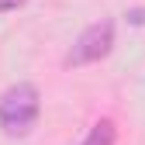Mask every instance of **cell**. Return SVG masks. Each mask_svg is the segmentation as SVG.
<instances>
[{"instance_id": "1", "label": "cell", "mask_w": 145, "mask_h": 145, "mask_svg": "<svg viewBox=\"0 0 145 145\" xmlns=\"http://www.w3.org/2000/svg\"><path fill=\"white\" fill-rule=\"evenodd\" d=\"M42 114V93L35 83H14L4 90L0 97V128L10 138H21L28 135L35 124H38Z\"/></svg>"}, {"instance_id": "2", "label": "cell", "mask_w": 145, "mask_h": 145, "mask_svg": "<svg viewBox=\"0 0 145 145\" xmlns=\"http://www.w3.org/2000/svg\"><path fill=\"white\" fill-rule=\"evenodd\" d=\"M114 48V21H93L90 28L80 31V38L72 42L69 56H66V66L80 69V66H90V62H100L107 52Z\"/></svg>"}, {"instance_id": "3", "label": "cell", "mask_w": 145, "mask_h": 145, "mask_svg": "<svg viewBox=\"0 0 145 145\" xmlns=\"http://www.w3.org/2000/svg\"><path fill=\"white\" fill-rule=\"evenodd\" d=\"M114 138H118V128H114V121H107V118H100L93 128H90V135L80 142V145H114Z\"/></svg>"}, {"instance_id": "4", "label": "cell", "mask_w": 145, "mask_h": 145, "mask_svg": "<svg viewBox=\"0 0 145 145\" xmlns=\"http://www.w3.org/2000/svg\"><path fill=\"white\" fill-rule=\"evenodd\" d=\"M24 0H0V10H14V7H21Z\"/></svg>"}, {"instance_id": "5", "label": "cell", "mask_w": 145, "mask_h": 145, "mask_svg": "<svg viewBox=\"0 0 145 145\" xmlns=\"http://www.w3.org/2000/svg\"><path fill=\"white\" fill-rule=\"evenodd\" d=\"M128 17H131V24H145V10H131Z\"/></svg>"}]
</instances>
